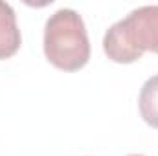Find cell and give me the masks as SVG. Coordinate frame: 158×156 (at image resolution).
<instances>
[{
  "instance_id": "cell-1",
  "label": "cell",
  "mask_w": 158,
  "mask_h": 156,
  "mask_svg": "<svg viewBox=\"0 0 158 156\" xmlns=\"http://www.w3.org/2000/svg\"><path fill=\"white\" fill-rule=\"evenodd\" d=\"M46 59L59 70L77 72L90 59V40L83 17L70 7H61L48 17L42 40Z\"/></svg>"
},
{
  "instance_id": "cell-2",
  "label": "cell",
  "mask_w": 158,
  "mask_h": 156,
  "mask_svg": "<svg viewBox=\"0 0 158 156\" xmlns=\"http://www.w3.org/2000/svg\"><path fill=\"white\" fill-rule=\"evenodd\" d=\"M103 51L118 64L136 63L145 51L158 53V6L136 7L114 22L103 37Z\"/></svg>"
},
{
  "instance_id": "cell-3",
  "label": "cell",
  "mask_w": 158,
  "mask_h": 156,
  "mask_svg": "<svg viewBox=\"0 0 158 156\" xmlns=\"http://www.w3.org/2000/svg\"><path fill=\"white\" fill-rule=\"evenodd\" d=\"M22 44L15 9L0 0V61L13 57Z\"/></svg>"
},
{
  "instance_id": "cell-4",
  "label": "cell",
  "mask_w": 158,
  "mask_h": 156,
  "mask_svg": "<svg viewBox=\"0 0 158 156\" xmlns=\"http://www.w3.org/2000/svg\"><path fill=\"white\" fill-rule=\"evenodd\" d=\"M138 109H140L142 119L149 127L158 129V76L149 77L142 84L140 97H138Z\"/></svg>"
},
{
  "instance_id": "cell-5",
  "label": "cell",
  "mask_w": 158,
  "mask_h": 156,
  "mask_svg": "<svg viewBox=\"0 0 158 156\" xmlns=\"http://www.w3.org/2000/svg\"><path fill=\"white\" fill-rule=\"evenodd\" d=\"M127 156H143V154H127Z\"/></svg>"
}]
</instances>
